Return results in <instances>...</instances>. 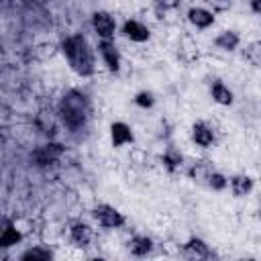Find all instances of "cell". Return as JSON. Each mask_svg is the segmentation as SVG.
<instances>
[{
  "label": "cell",
  "instance_id": "6da1fadb",
  "mask_svg": "<svg viewBox=\"0 0 261 261\" xmlns=\"http://www.w3.org/2000/svg\"><path fill=\"white\" fill-rule=\"evenodd\" d=\"M61 51L69 63V67L77 75H92L94 73V53L82 33L65 37L61 43Z\"/></svg>",
  "mask_w": 261,
  "mask_h": 261
},
{
  "label": "cell",
  "instance_id": "7a4b0ae2",
  "mask_svg": "<svg viewBox=\"0 0 261 261\" xmlns=\"http://www.w3.org/2000/svg\"><path fill=\"white\" fill-rule=\"evenodd\" d=\"M59 116L67 128H71V130L82 128L90 116L88 96L80 90H69L59 102Z\"/></svg>",
  "mask_w": 261,
  "mask_h": 261
},
{
  "label": "cell",
  "instance_id": "3957f363",
  "mask_svg": "<svg viewBox=\"0 0 261 261\" xmlns=\"http://www.w3.org/2000/svg\"><path fill=\"white\" fill-rule=\"evenodd\" d=\"M94 218L98 220L100 226L104 228H118L124 224V216L114 208V206H108V204H100L94 208Z\"/></svg>",
  "mask_w": 261,
  "mask_h": 261
},
{
  "label": "cell",
  "instance_id": "277c9868",
  "mask_svg": "<svg viewBox=\"0 0 261 261\" xmlns=\"http://www.w3.org/2000/svg\"><path fill=\"white\" fill-rule=\"evenodd\" d=\"M92 27H94V31L98 33L100 39H112L114 31H116V20L106 10H98L92 16Z\"/></svg>",
  "mask_w": 261,
  "mask_h": 261
},
{
  "label": "cell",
  "instance_id": "5b68a950",
  "mask_svg": "<svg viewBox=\"0 0 261 261\" xmlns=\"http://www.w3.org/2000/svg\"><path fill=\"white\" fill-rule=\"evenodd\" d=\"M63 151H65L63 145H59V143H47V145L39 147V149L33 153V159H35L37 165L45 167V165H51V163H55L57 159H61Z\"/></svg>",
  "mask_w": 261,
  "mask_h": 261
},
{
  "label": "cell",
  "instance_id": "8992f818",
  "mask_svg": "<svg viewBox=\"0 0 261 261\" xmlns=\"http://www.w3.org/2000/svg\"><path fill=\"white\" fill-rule=\"evenodd\" d=\"M98 53H100L104 65L110 71H118V67H120V55H118V49L112 43V39H102L98 43Z\"/></svg>",
  "mask_w": 261,
  "mask_h": 261
},
{
  "label": "cell",
  "instance_id": "52a82bcc",
  "mask_svg": "<svg viewBox=\"0 0 261 261\" xmlns=\"http://www.w3.org/2000/svg\"><path fill=\"white\" fill-rule=\"evenodd\" d=\"M122 35H124L126 39H130V41H135V43H143V41L149 39L151 33H149V29H147L143 22L130 18V20H126V22L122 24Z\"/></svg>",
  "mask_w": 261,
  "mask_h": 261
},
{
  "label": "cell",
  "instance_id": "ba28073f",
  "mask_svg": "<svg viewBox=\"0 0 261 261\" xmlns=\"http://www.w3.org/2000/svg\"><path fill=\"white\" fill-rule=\"evenodd\" d=\"M110 141H112V147H122L126 143H133V130L128 124L124 122H112L110 124Z\"/></svg>",
  "mask_w": 261,
  "mask_h": 261
},
{
  "label": "cell",
  "instance_id": "9c48e42d",
  "mask_svg": "<svg viewBox=\"0 0 261 261\" xmlns=\"http://www.w3.org/2000/svg\"><path fill=\"white\" fill-rule=\"evenodd\" d=\"M188 20L196 27V29H208L214 22V14L202 6H194L188 10Z\"/></svg>",
  "mask_w": 261,
  "mask_h": 261
},
{
  "label": "cell",
  "instance_id": "30bf717a",
  "mask_svg": "<svg viewBox=\"0 0 261 261\" xmlns=\"http://www.w3.org/2000/svg\"><path fill=\"white\" fill-rule=\"evenodd\" d=\"M192 139L200 147H210L214 143V133L206 122H196L192 128Z\"/></svg>",
  "mask_w": 261,
  "mask_h": 261
},
{
  "label": "cell",
  "instance_id": "8fae6325",
  "mask_svg": "<svg viewBox=\"0 0 261 261\" xmlns=\"http://www.w3.org/2000/svg\"><path fill=\"white\" fill-rule=\"evenodd\" d=\"M228 186H230V192L234 196H247L253 190V177L245 175V173H239V175L228 179Z\"/></svg>",
  "mask_w": 261,
  "mask_h": 261
},
{
  "label": "cell",
  "instance_id": "7c38bea8",
  "mask_svg": "<svg viewBox=\"0 0 261 261\" xmlns=\"http://www.w3.org/2000/svg\"><path fill=\"white\" fill-rule=\"evenodd\" d=\"M184 253L188 257H192V259H206V257H210V249H208V245L202 239H190L184 245Z\"/></svg>",
  "mask_w": 261,
  "mask_h": 261
},
{
  "label": "cell",
  "instance_id": "4fadbf2b",
  "mask_svg": "<svg viewBox=\"0 0 261 261\" xmlns=\"http://www.w3.org/2000/svg\"><path fill=\"white\" fill-rule=\"evenodd\" d=\"M69 237H71V241H73L75 245L86 247V245L92 241V228H90L86 222H75V224H71V228H69Z\"/></svg>",
  "mask_w": 261,
  "mask_h": 261
},
{
  "label": "cell",
  "instance_id": "5bb4252c",
  "mask_svg": "<svg viewBox=\"0 0 261 261\" xmlns=\"http://www.w3.org/2000/svg\"><path fill=\"white\" fill-rule=\"evenodd\" d=\"M214 43H216V47H220V49H224V51H234V49L239 47L241 39H239V35H237L234 31H222V33L214 39Z\"/></svg>",
  "mask_w": 261,
  "mask_h": 261
},
{
  "label": "cell",
  "instance_id": "9a60e30c",
  "mask_svg": "<svg viewBox=\"0 0 261 261\" xmlns=\"http://www.w3.org/2000/svg\"><path fill=\"white\" fill-rule=\"evenodd\" d=\"M212 100L222 104V106H230L232 104V92L222 84V82H214L212 84Z\"/></svg>",
  "mask_w": 261,
  "mask_h": 261
},
{
  "label": "cell",
  "instance_id": "2e32d148",
  "mask_svg": "<svg viewBox=\"0 0 261 261\" xmlns=\"http://www.w3.org/2000/svg\"><path fill=\"white\" fill-rule=\"evenodd\" d=\"M151 249H153V243H151L149 237H133V239L128 241V251H130L133 255H137V257L147 255Z\"/></svg>",
  "mask_w": 261,
  "mask_h": 261
},
{
  "label": "cell",
  "instance_id": "e0dca14e",
  "mask_svg": "<svg viewBox=\"0 0 261 261\" xmlns=\"http://www.w3.org/2000/svg\"><path fill=\"white\" fill-rule=\"evenodd\" d=\"M181 161H184V157H181V153L175 151V149H167V151L163 153V165H165L169 171H175V169L181 165Z\"/></svg>",
  "mask_w": 261,
  "mask_h": 261
},
{
  "label": "cell",
  "instance_id": "ac0fdd59",
  "mask_svg": "<svg viewBox=\"0 0 261 261\" xmlns=\"http://www.w3.org/2000/svg\"><path fill=\"white\" fill-rule=\"evenodd\" d=\"M20 241V232L14 226H6L0 232V247H12Z\"/></svg>",
  "mask_w": 261,
  "mask_h": 261
},
{
  "label": "cell",
  "instance_id": "d6986e66",
  "mask_svg": "<svg viewBox=\"0 0 261 261\" xmlns=\"http://www.w3.org/2000/svg\"><path fill=\"white\" fill-rule=\"evenodd\" d=\"M206 181H208V186H210L212 190H216V192H220V190H224V188L228 186V177L222 175L220 171H210L208 177H206Z\"/></svg>",
  "mask_w": 261,
  "mask_h": 261
},
{
  "label": "cell",
  "instance_id": "ffe728a7",
  "mask_svg": "<svg viewBox=\"0 0 261 261\" xmlns=\"http://www.w3.org/2000/svg\"><path fill=\"white\" fill-rule=\"evenodd\" d=\"M22 259H39V261H49L53 259V253L49 249H41V247H35V249H29L22 253Z\"/></svg>",
  "mask_w": 261,
  "mask_h": 261
},
{
  "label": "cell",
  "instance_id": "44dd1931",
  "mask_svg": "<svg viewBox=\"0 0 261 261\" xmlns=\"http://www.w3.org/2000/svg\"><path fill=\"white\" fill-rule=\"evenodd\" d=\"M210 171H212V169H210L206 163H196V165L190 169V177H194V179H206Z\"/></svg>",
  "mask_w": 261,
  "mask_h": 261
},
{
  "label": "cell",
  "instance_id": "7402d4cb",
  "mask_svg": "<svg viewBox=\"0 0 261 261\" xmlns=\"http://www.w3.org/2000/svg\"><path fill=\"white\" fill-rule=\"evenodd\" d=\"M153 102H155V100H153V94L147 92V90H145V92H139V94L135 96V104L141 106V108H151Z\"/></svg>",
  "mask_w": 261,
  "mask_h": 261
},
{
  "label": "cell",
  "instance_id": "603a6c76",
  "mask_svg": "<svg viewBox=\"0 0 261 261\" xmlns=\"http://www.w3.org/2000/svg\"><path fill=\"white\" fill-rule=\"evenodd\" d=\"M245 59H249L253 65H259V43H251L245 49Z\"/></svg>",
  "mask_w": 261,
  "mask_h": 261
},
{
  "label": "cell",
  "instance_id": "cb8c5ba5",
  "mask_svg": "<svg viewBox=\"0 0 261 261\" xmlns=\"http://www.w3.org/2000/svg\"><path fill=\"white\" fill-rule=\"evenodd\" d=\"M214 12H226L230 8V0H206Z\"/></svg>",
  "mask_w": 261,
  "mask_h": 261
},
{
  "label": "cell",
  "instance_id": "d4e9b609",
  "mask_svg": "<svg viewBox=\"0 0 261 261\" xmlns=\"http://www.w3.org/2000/svg\"><path fill=\"white\" fill-rule=\"evenodd\" d=\"M155 2V10H157V14H161V12H165L169 6H173L175 2H171V0H153Z\"/></svg>",
  "mask_w": 261,
  "mask_h": 261
},
{
  "label": "cell",
  "instance_id": "484cf974",
  "mask_svg": "<svg viewBox=\"0 0 261 261\" xmlns=\"http://www.w3.org/2000/svg\"><path fill=\"white\" fill-rule=\"evenodd\" d=\"M251 6H253V12H255V14L261 12V4H259V0H251Z\"/></svg>",
  "mask_w": 261,
  "mask_h": 261
}]
</instances>
